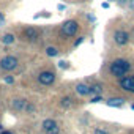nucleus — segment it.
Instances as JSON below:
<instances>
[{
    "label": "nucleus",
    "instance_id": "4",
    "mask_svg": "<svg viewBox=\"0 0 134 134\" xmlns=\"http://www.w3.org/2000/svg\"><path fill=\"white\" fill-rule=\"evenodd\" d=\"M38 82L41 85H46V87L52 85L55 82V73H52V71H41L38 74Z\"/></svg>",
    "mask_w": 134,
    "mask_h": 134
},
{
    "label": "nucleus",
    "instance_id": "23",
    "mask_svg": "<svg viewBox=\"0 0 134 134\" xmlns=\"http://www.w3.org/2000/svg\"><path fill=\"white\" fill-rule=\"evenodd\" d=\"M128 5H129V8H132L134 10V0H128V2H126Z\"/></svg>",
    "mask_w": 134,
    "mask_h": 134
},
{
    "label": "nucleus",
    "instance_id": "14",
    "mask_svg": "<svg viewBox=\"0 0 134 134\" xmlns=\"http://www.w3.org/2000/svg\"><path fill=\"white\" fill-rule=\"evenodd\" d=\"M54 123H57L55 120H52V118H46V120H43V123H41V129L43 131H46L49 126H52Z\"/></svg>",
    "mask_w": 134,
    "mask_h": 134
},
{
    "label": "nucleus",
    "instance_id": "15",
    "mask_svg": "<svg viewBox=\"0 0 134 134\" xmlns=\"http://www.w3.org/2000/svg\"><path fill=\"white\" fill-rule=\"evenodd\" d=\"M46 54H47L49 57H57V55H58V51H57V47H54V46H49V47L46 49Z\"/></svg>",
    "mask_w": 134,
    "mask_h": 134
},
{
    "label": "nucleus",
    "instance_id": "13",
    "mask_svg": "<svg viewBox=\"0 0 134 134\" xmlns=\"http://www.w3.org/2000/svg\"><path fill=\"white\" fill-rule=\"evenodd\" d=\"M44 132H46V134H60V126H58L57 123H54V125L49 126Z\"/></svg>",
    "mask_w": 134,
    "mask_h": 134
},
{
    "label": "nucleus",
    "instance_id": "19",
    "mask_svg": "<svg viewBox=\"0 0 134 134\" xmlns=\"http://www.w3.org/2000/svg\"><path fill=\"white\" fill-rule=\"evenodd\" d=\"M93 134H109V131L107 129H103V128H96Z\"/></svg>",
    "mask_w": 134,
    "mask_h": 134
},
{
    "label": "nucleus",
    "instance_id": "2",
    "mask_svg": "<svg viewBox=\"0 0 134 134\" xmlns=\"http://www.w3.org/2000/svg\"><path fill=\"white\" fill-rule=\"evenodd\" d=\"M19 66V60L14 55H7L3 58H0V68L5 71H14Z\"/></svg>",
    "mask_w": 134,
    "mask_h": 134
},
{
    "label": "nucleus",
    "instance_id": "28",
    "mask_svg": "<svg viewBox=\"0 0 134 134\" xmlns=\"http://www.w3.org/2000/svg\"><path fill=\"white\" fill-rule=\"evenodd\" d=\"M110 2H115V0H110Z\"/></svg>",
    "mask_w": 134,
    "mask_h": 134
},
{
    "label": "nucleus",
    "instance_id": "6",
    "mask_svg": "<svg viewBox=\"0 0 134 134\" xmlns=\"http://www.w3.org/2000/svg\"><path fill=\"white\" fill-rule=\"evenodd\" d=\"M120 87L128 92V93H134V76H123L120 77Z\"/></svg>",
    "mask_w": 134,
    "mask_h": 134
},
{
    "label": "nucleus",
    "instance_id": "8",
    "mask_svg": "<svg viewBox=\"0 0 134 134\" xmlns=\"http://www.w3.org/2000/svg\"><path fill=\"white\" fill-rule=\"evenodd\" d=\"M88 88H90V85H87V84H84V82H79V84L76 85L74 90H76L77 95H81V96H87V95H90Z\"/></svg>",
    "mask_w": 134,
    "mask_h": 134
},
{
    "label": "nucleus",
    "instance_id": "22",
    "mask_svg": "<svg viewBox=\"0 0 134 134\" xmlns=\"http://www.w3.org/2000/svg\"><path fill=\"white\" fill-rule=\"evenodd\" d=\"M5 82H7V84H13L14 79H13V77H5Z\"/></svg>",
    "mask_w": 134,
    "mask_h": 134
},
{
    "label": "nucleus",
    "instance_id": "26",
    "mask_svg": "<svg viewBox=\"0 0 134 134\" xmlns=\"http://www.w3.org/2000/svg\"><path fill=\"white\" fill-rule=\"evenodd\" d=\"M2 129H3V126H2V123H0V131H2Z\"/></svg>",
    "mask_w": 134,
    "mask_h": 134
},
{
    "label": "nucleus",
    "instance_id": "27",
    "mask_svg": "<svg viewBox=\"0 0 134 134\" xmlns=\"http://www.w3.org/2000/svg\"><path fill=\"white\" fill-rule=\"evenodd\" d=\"M131 107H132V109H134V104H132V106H131Z\"/></svg>",
    "mask_w": 134,
    "mask_h": 134
},
{
    "label": "nucleus",
    "instance_id": "11",
    "mask_svg": "<svg viewBox=\"0 0 134 134\" xmlns=\"http://www.w3.org/2000/svg\"><path fill=\"white\" fill-rule=\"evenodd\" d=\"M14 41H16V36H14L13 33H5V35L2 36V43H3V44H7V46L14 44Z\"/></svg>",
    "mask_w": 134,
    "mask_h": 134
},
{
    "label": "nucleus",
    "instance_id": "24",
    "mask_svg": "<svg viewBox=\"0 0 134 134\" xmlns=\"http://www.w3.org/2000/svg\"><path fill=\"white\" fill-rule=\"evenodd\" d=\"M0 134H14L13 131H7V129H2V131H0Z\"/></svg>",
    "mask_w": 134,
    "mask_h": 134
},
{
    "label": "nucleus",
    "instance_id": "16",
    "mask_svg": "<svg viewBox=\"0 0 134 134\" xmlns=\"http://www.w3.org/2000/svg\"><path fill=\"white\" fill-rule=\"evenodd\" d=\"M60 104H62L63 107H70V106L73 104V99H71L70 96H65V98H62V101H60Z\"/></svg>",
    "mask_w": 134,
    "mask_h": 134
},
{
    "label": "nucleus",
    "instance_id": "18",
    "mask_svg": "<svg viewBox=\"0 0 134 134\" xmlns=\"http://www.w3.org/2000/svg\"><path fill=\"white\" fill-rule=\"evenodd\" d=\"M101 101H104L101 95H96V96H92V99H90V103H93V104H95V103H101Z\"/></svg>",
    "mask_w": 134,
    "mask_h": 134
},
{
    "label": "nucleus",
    "instance_id": "3",
    "mask_svg": "<svg viewBox=\"0 0 134 134\" xmlns=\"http://www.w3.org/2000/svg\"><path fill=\"white\" fill-rule=\"evenodd\" d=\"M77 30H79V24H77V21H74V19L65 21V22L62 24V33H63L65 36H74V35L77 33Z\"/></svg>",
    "mask_w": 134,
    "mask_h": 134
},
{
    "label": "nucleus",
    "instance_id": "5",
    "mask_svg": "<svg viewBox=\"0 0 134 134\" xmlns=\"http://www.w3.org/2000/svg\"><path fill=\"white\" fill-rule=\"evenodd\" d=\"M114 41L118 46H125L129 43V33L126 30H115L114 32Z\"/></svg>",
    "mask_w": 134,
    "mask_h": 134
},
{
    "label": "nucleus",
    "instance_id": "12",
    "mask_svg": "<svg viewBox=\"0 0 134 134\" xmlns=\"http://www.w3.org/2000/svg\"><path fill=\"white\" fill-rule=\"evenodd\" d=\"M88 92H90V95H99L103 92V87H101V84H95V85H90Z\"/></svg>",
    "mask_w": 134,
    "mask_h": 134
},
{
    "label": "nucleus",
    "instance_id": "9",
    "mask_svg": "<svg viewBox=\"0 0 134 134\" xmlns=\"http://www.w3.org/2000/svg\"><path fill=\"white\" fill-rule=\"evenodd\" d=\"M25 104H27V99H24V98H16V99H13L11 107H13L14 110H24Z\"/></svg>",
    "mask_w": 134,
    "mask_h": 134
},
{
    "label": "nucleus",
    "instance_id": "17",
    "mask_svg": "<svg viewBox=\"0 0 134 134\" xmlns=\"http://www.w3.org/2000/svg\"><path fill=\"white\" fill-rule=\"evenodd\" d=\"M35 110H36V107H35L32 103L27 101V104H25V107H24V112H27V114H33Z\"/></svg>",
    "mask_w": 134,
    "mask_h": 134
},
{
    "label": "nucleus",
    "instance_id": "25",
    "mask_svg": "<svg viewBox=\"0 0 134 134\" xmlns=\"http://www.w3.org/2000/svg\"><path fill=\"white\" fill-rule=\"evenodd\" d=\"M2 22H3V16L0 14V25H2Z\"/></svg>",
    "mask_w": 134,
    "mask_h": 134
},
{
    "label": "nucleus",
    "instance_id": "1",
    "mask_svg": "<svg viewBox=\"0 0 134 134\" xmlns=\"http://www.w3.org/2000/svg\"><path fill=\"white\" fill-rule=\"evenodd\" d=\"M109 71H110L112 76H115V77L120 79V77L126 76V74L131 71V63H129L128 60H125V58H117V60H114V62L110 63Z\"/></svg>",
    "mask_w": 134,
    "mask_h": 134
},
{
    "label": "nucleus",
    "instance_id": "10",
    "mask_svg": "<svg viewBox=\"0 0 134 134\" xmlns=\"http://www.w3.org/2000/svg\"><path fill=\"white\" fill-rule=\"evenodd\" d=\"M106 103H107L109 107H121V106L125 104V99H123V98H110V99H107Z\"/></svg>",
    "mask_w": 134,
    "mask_h": 134
},
{
    "label": "nucleus",
    "instance_id": "21",
    "mask_svg": "<svg viewBox=\"0 0 134 134\" xmlns=\"http://www.w3.org/2000/svg\"><path fill=\"white\" fill-rule=\"evenodd\" d=\"M82 41H84V36H81V38H79V40H76V41H74V46H76V47H77V46H79V44H81V43H82Z\"/></svg>",
    "mask_w": 134,
    "mask_h": 134
},
{
    "label": "nucleus",
    "instance_id": "7",
    "mask_svg": "<svg viewBox=\"0 0 134 134\" xmlns=\"http://www.w3.org/2000/svg\"><path fill=\"white\" fill-rule=\"evenodd\" d=\"M24 36H25V40H29V41H36L38 36H40V33H38V30H36L35 27H27V29L24 30Z\"/></svg>",
    "mask_w": 134,
    "mask_h": 134
},
{
    "label": "nucleus",
    "instance_id": "20",
    "mask_svg": "<svg viewBox=\"0 0 134 134\" xmlns=\"http://www.w3.org/2000/svg\"><path fill=\"white\" fill-rule=\"evenodd\" d=\"M58 66H60L62 70H66V68H68L70 65H68V62H65V60H62V62H58Z\"/></svg>",
    "mask_w": 134,
    "mask_h": 134
}]
</instances>
